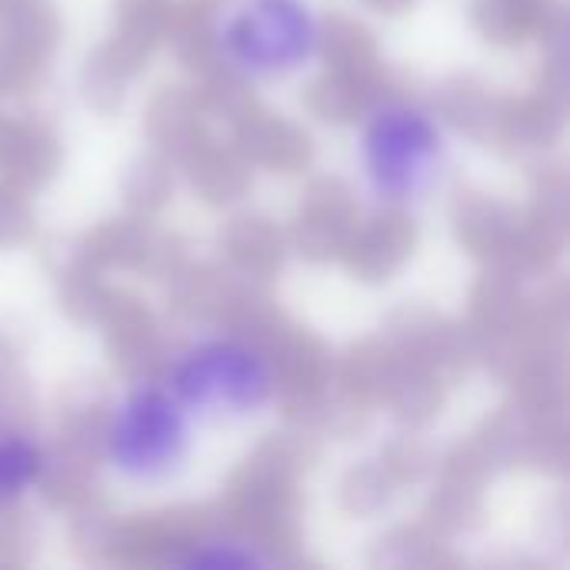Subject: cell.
Returning <instances> with one entry per match:
<instances>
[{
  "label": "cell",
  "instance_id": "obj_1",
  "mask_svg": "<svg viewBox=\"0 0 570 570\" xmlns=\"http://www.w3.org/2000/svg\"><path fill=\"white\" fill-rule=\"evenodd\" d=\"M190 411L160 384L130 387L110 411L104 428L107 464L137 484H157L174 478L194 444Z\"/></svg>",
  "mask_w": 570,
  "mask_h": 570
},
{
  "label": "cell",
  "instance_id": "obj_2",
  "mask_svg": "<svg viewBox=\"0 0 570 570\" xmlns=\"http://www.w3.org/2000/svg\"><path fill=\"white\" fill-rule=\"evenodd\" d=\"M170 394L200 417H250L277 391L271 357L240 337H207L180 351L167 374Z\"/></svg>",
  "mask_w": 570,
  "mask_h": 570
},
{
  "label": "cell",
  "instance_id": "obj_3",
  "mask_svg": "<svg viewBox=\"0 0 570 570\" xmlns=\"http://www.w3.org/2000/svg\"><path fill=\"white\" fill-rule=\"evenodd\" d=\"M361 160L371 190L387 204L428 197L444 170V130L407 100L384 104L371 114L361 137Z\"/></svg>",
  "mask_w": 570,
  "mask_h": 570
},
{
  "label": "cell",
  "instance_id": "obj_4",
  "mask_svg": "<svg viewBox=\"0 0 570 570\" xmlns=\"http://www.w3.org/2000/svg\"><path fill=\"white\" fill-rule=\"evenodd\" d=\"M321 37V17L307 0H244L220 30V50L244 77L277 80L311 63Z\"/></svg>",
  "mask_w": 570,
  "mask_h": 570
},
{
  "label": "cell",
  "instance_id": "obj_5",
  "mask_svg": "<svg viewBox=\"0 0 570 570\" xmlns=\"http://www.w3.org/2000/svg\"><path fill=\"white\" fill-rule=\"evenodd\" d=\"M47 458L40 444L13 428H0V504L20 501L40 478Z\"/></svg>",
  "mask_w": 570,
  "mask_h": 570
},
{
  "label": "cell",
  "instance_id": "obj_6",
  "mask_svg": "<svg viewBox=\"0 0 570 570\" xmlns=\"http://www.w3.org/2000/svg\"><path fill=\"white\" fill-rule=\"evenodd\" d=\"M180 564H187V568H194V564L197 568H261V564H267V558L244 541L214 538V541H200V548L184 554Z\"/></svg>",
  "mask_w": 570,
  "mask_h": 570
}]
</instances>
